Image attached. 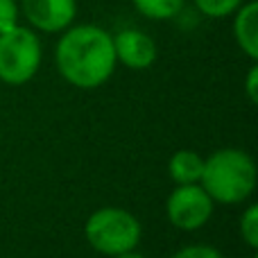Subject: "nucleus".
I'll return each instance as SVG.
<instances>
[{"label":"nucleus","mask_w":258,"mask_h":258,"mask_svg":"<svg viewBox=\"0 0 258 258\" xmlns=\"http://www.w3.org/2000/svg\"><path fill=\"white\" fill-rule=\"evenodd\" d=\"M57 68L77 89L102 86L116 68L113 36L95 25L71 27L57 43Z\"/></svg>","instance_id":"1"},{"label":"nucleus","mask_w":258,"mask_h":258,"mask_svg":"<svg viewBox=\"0 0 258 258\" xmlns=\"http://www.w3.org/2000/svg\"><path fill=\"white\" fill-rule=\"evenodd\" d=\"M200 186L220 204H240L256 188V163L236 147L218 150L204 161Z\"/></svg>","instance_id":"2"},{"label":"nucleus","mask_w":258,"mask_h":258,"mask_svg":"<svg viewBox=\"0 0 258 258\" xmlns=\"http://www.w3.org/2000/svg\"><path fill=\"white\" fill-rule=\"evenodd\" d=\"M86 240L95 251L118 256L136 249L141 242V222L125 209H100L86 220Z\"/></svg>","instance_id":"3"},{"label":"nucleus","mask_w":258,"mask_h":258,"mask_svg":"<svg viewBox=\"0 0 258 258\" xmlns=\"http://www.w3.org/2000/svg\"><path fill=\"white\" fill-rule=\"evenodd\" d=\"M41 63V43L27 27H12L0 34V82L21 86L36 75Z\"/></svg>","instance_id":"4"},{"label":"nucleus","mask_w":258,"mask_h":258,"mask_svg":"<svg viewBox=\"0 0 258 258\" xmlns=\"http://www.w3.org/2000/svg\"><path fill=\"white\" fill-rule=\"evenodd\" d=\"M168 220L181 231H197L209 222L213 213V200L200 183H177L168 197Z\"/></svg>","instance_id":"5"},{"label":"nucleus","mask_w":258,"mask_h":258,"mask_svg":"<svg viewBox=\"0 0 258 258\" xmlns=\"http://www.w3.org/2000/svg\"><path fill=\"white\" fill-rule=\"evenodd\" d=\"M23 14L41 32H61L77 14L75 0H23Z\"/></svg>","instance_id":"6"},{"label":"nucleus","mask_w":258,"mask_h":258,"mask_svg":"<svg viewBox=\"0 0 258 258\" xmlns=\"http://www.w3.org/2000/svg\"><path fill=\"white\" fill-rule=\"evenodd\" d=\"M116 61H122L127 68L143 71L150 68L156 59V45L145 32L141 30H122L113 36Z\"/></svg>","instance_id":"7"},{"label":"nucleus","mask_w":258,"mask_h":258,"mask_svg":"<svg viewBox=\"0 0 258 258\" xmlns=\"http://www.w3.org/2000/svg\"><path fill=\"white\" fill-rule=\"evenodd\" d=\"M236 21H233V36H236L240 50L256 61L258 59V5L247 3L236 9Z\"/></svg>","instance_id":"8"},{"label":"nucleus","mask_w":258,"mask_h":258,"mask_svg":"<svg viewBox=\"0 0 258 258\" xmlns=\"http://www.w3.org/2000/svg\"><path fill=\"white\" fill-rule=\"evenodd\" d=\"M168 170L174 183H200L202 170H204V159L192 150H179L170 159Z\"/></svg>","instance_id":"9"},{"label":"nucleus","mask_w":258,"mask_h":258,"mask_svg":"<svg viewBox=\"0 0 258 258\" xmlns=\"http://www.w3.org/2000/svg\"><path fill=\"white\" fill-rule=\"evenodd\" d=\"M134 5L143 16L154 18V21L174 18L183 9V0H134Z\"/></svg>","instance_id":"10"},{"label":"nucleus","mask_w":258,"mask_h":258,"mask_svg":"<svg viewBox=\"0 0 258 258\" xmlns=\"http://www.w3.org/2000/svg\"><path fill=\"white\" fill-rule=\"evenodd\" d=\"M197 9L211 18H224L242 5V0H195Z\"/></svg>","instance_id":"11"},{"label":"nucleus","mask_w":258,"mask_h":258,"mask_svg":"<svg viewBox=\"0 0 258 258\" xmlns=\"http://www.w3.org/2000/svg\"><path fill=\"white\" fill-rule=\"evenodd\" d=\"M240 236L249 245V249L258 247V206L251 204L240 218Z\"/></svg>","instance_id":"12"},{"label":"nucleus","mask_w":258,"mask_h":258,"mask_svg":"<svg viewBox=\"0 0 258 258\" xmlns=\"http://www.w3.org/2000/svg\"><path fill=\"white\" fill-rule=\"evenodd\" d=\"M18 25V5L16 0H0V34Z\"/></svg>","instance_id":"13"},{"label":"nucleus","mask_w":258,"mask_h":258,"mask_svg":"<svg viewBox=\"0 0 258 258\" xmlns=\"http://www.w3.org/2000/svg\"><path fill=\"white\" fill-rule=\"evenodd\" d=\"M172 258H224V256L211 245H190L179 249Z\"/></svg>","instance_id":"14"},{"label":"nucleus","mask_w":258,"mask_h":258,"mask_svg":"<svg viewBox=\"0 0 258 258\" xmlns=\"http://www.w3.org/2000/svg\"><path fill=\"white\" fill-rule=\"evenodd\" d=\"M247 95H249V102H258V66H251L247 73Z\"/></svg>","instance_id":"15"},{"label":"nucleus","mask_w":258,"mask_h":258,"mask_svg":"<svg viewBox=\"0 0 258 258\" xmlns=\"http://www.w3.org/2000/svg\"><path fill=\"white\" fill-rule=\"evenodd\" d=\"M111 258H145L143 254H136V251H125V254H118V256H111Z\"/></svg>","instance_id":"16"},{"label":"nucleus","mask_w":258,"mask_h":258,"mask_svg":"<svg viewBox=\"0 0 258 258\" xmlns=\"http://www.w3.org/2000/svg\"><path fill=\"white\" fill-rule=\"evenodd\" d=\"M251 258H258V256H251Z\"/></svg>","instance_id":"17"}]
</instances>
